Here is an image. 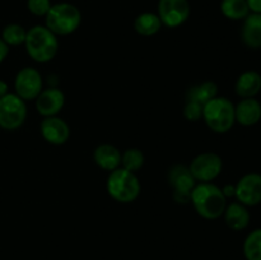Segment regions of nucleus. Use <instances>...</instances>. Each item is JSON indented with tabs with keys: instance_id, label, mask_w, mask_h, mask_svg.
<instances>
[{
	"instance_id": "nucleus-1",
	"label": "nucleus",
	"mask_w": 261,
	"mask_h": 260,
	"mask_svg": "<svg viewBox=\"0 0 261 260\" xmlns=\"http://www.w3.org/2000/svg\"><path fill=\"white\" fill-rule=\"evenodd\" d=\"M190 201L199 216L206 219H217L224 213L227 198L222 189L212 183H200L191 191Z\"/></svg>"
},
{
	"instance_id": "nucleus-2",
	"label": "nucleus",
	"mask_w": 261,
	"mask_h": 260,
	"mask_svg": "<svg viewBox=\"0 0 261 260\" xmlns=\"http://www.w3.org/2000/svg\"><path fill=\"white\" fill-rule=\"evenodd\" d=\"M25 50L28 55L37 63H47L53 60L59 50L56 35L46 25H35L25 36Z\"/></svg>"
},
{
	"instance_id": "nucleus-3",
	"label": "nucleus",
	"mask_w": 261,
	"mask_h": 260,
	"mask_svg": "<svg viewBox=\"0 0 261 260\" xmlns=\"http://www.w3.org/2000/svg\"><path fill=\"white\" fill-rule=\"evenodd\" d=\"M203 119L214 133H227L236 122L234 105L226 97H216L203 107Z\"/></svg>"
},
{
	"instance_id": "nucleus-4",
	"label": "nucleus",
	"mask_w": 261,
	"mask_h": 260,
	"mask_svg": "<svg viewBox=\"0 0 261 260\" xmlns=\"http://www.w3.org/2000/svg\"><path fill=\"white\" fill-rule=\"evenodd\" d=\"M46 17V27L54 35H70L79 27L82 14L75 5L70 3H59L51 5Z\"/></svg>"
},
{
	"instance_id": "nucleus-5",
	"label": "nucleus",
	"mask_w": 261,
	"mask_h": 260,
	"mask_svg": "<svg viewBox=\"0 0 261 260\" xmlns=\"http://www.w3.org/2000/svg\"><path fill=\"white\" fill-rule=\"evenodd\" d=\"M107 193L112 199L120 203H132L139 196L140 183L134 172L116 168L111 171L106 183Z\"/></svg>"
},
{
	"instance_id": "nucleus-6",
	"label": "nucleus",
	"mask_w": 261,
	"mask_h": 260,
	"mask_svg": "<svg viewBox=\"0 0 261 260\" xmlns=\"http://www.w3.org/2000/svg\"><path fill=\"white\" fill-rule=\"evenodd\" d=\"M27 117L25 102L17 94L8 93L0 97V127L15 130L22 126Z\"/></svg>"
},
{
	"instance_id": "nucleus-7",
	"label": "nucleus",
	"mask_w": 261,
	"mask_h": 260,
	"mask_svg": "<svg viewBox=\"0 0 261 260\" xmlns=\"http://www.w3.org/2000/svg\"><path fill=\"white\" fill-rule=\"evenodd\" d=\"M223 168V162L218 154L212 152L201 153L196 155L189 167L191 175L195 178V181L200 183H211L214 178L219 176Z\"/></svg>"
},
{
	"instance_id": "nucleus-8",
	"label": "nucleus",
	"mask_w": 261,
	"mask_h": 260,
	"mask_svg": "<svg viewBox=\"0 0 261 260\" xmlns=\"http://www.w3.org/2000/svg\"><path fill=\"white\" fill-rule=\"evenodd\" d=\"M157 10L162 24L175 28L188 20L190 15V4L188 0H160Z\"/></svg>"
},
{
	"instance_id": "nucleus-9",
	"label": "nucleus",
	"mask_w": 261,
	"mask_h": 260,
	"mask_svg": "<svg viewBox=\"0 0 261 260\" xmlns=\"http://www.w3.org/2000/svg\"><path fill=\"white\" fill-rule=\"evenodd\" d=\"M168 181L173 188V198L177 203L186 204L190 201L191 191L195 188V178L190 170L182 165H175L168 172Z\"/></svg>"
},
{
	"instance_id": "nucleus-10",
	"label": "nucleus",
	"mask_w": 261,
	"mask_h": 260,
	"mask_svg": "<svg viewBox=\"0 0 261 260\" xmlns=\"http://www.w3.org/2000/svg\"><path fill=\"white\" fill-rule=\"evenodd\" d=\"M14 88L15 94L23 101L36 99L42 91L41 74L33 68H23L15 76Z\"/></svg>"
},
{
	"instance_id": "nucleus-11",
	"label": "nucleus",
	"mask_w": 261,
	"mask_h": 260,
	"mask_svg": "<svg viewBox=\"0 0 261 260\" xmlns=\"http://www.w3.org/2000/svg\"><path fill=\"white\" fill-rule=\"evenodd\" d=\"M237 201L245 206H255L261 203V175L260 173H247L242 176L234 185Z\"/></svg>"
},
{
	"instance_id": "nucleus-12",
	"label": "nucleus",
	"mask_w": 261,
	"mask_h": 260,
	"mask_svg": "<svg viewBox=\"0 0 261 260\" xmlns=\"http://www.w3.org/2000/svg\"><path fill=\"white\" fill-rule=\"evenodd\" d=\"M65 103V96L59 88H47L41 91L36 98V109L45 117L56 116Z\"/></svg>"
},
{
	"instance_id": "nucleus-13",
	"label": "nucleus",
	"mask_w": 261,
	"mask_h": 260,
	"mask_svg": "<svg viewBox=\"0 0 261 260\" xmlns=\"http://www.w3.org/2000/svg\"><path fill=\"white\" fill-rule=\"evenodd\" d=\"M41 134L46 142L55 145H61L68 142L70 137V127L63 119L56 116L46 117L41 122Z\"/></svg>"
},
{
	"instance_id": "nucleus-14",
	"label": "nucleus",
	"mask_w": 261,
	"mask_h": 260,
	"mask_svg": "<svg viewBox=\"0 0 261 260\" xmlns=\"http://www.w3.org/2000/svg\"><path fill=\"white\" fill-rule=\"evenodd\" d=\"M236 122L242 126H254L261 120V103L256 98H244L234 106Z\"/></svg>"
},
{
	"instance_id": "nucleus-15",
	"label": "nucleus",
	"mask_w": 261,
	"mask_h": 260,
	"mask_svg": "<svg viewBox=\"0 0 261 260\" xmlns=\"http://www.w3.org/2000/svg\"><path fill=\"white\" fill-rule=\"evenodd\" d=\"M242 41L250 48H261V14L250 13L244 19Z\"/></svg>"
},
{
	"instance_id": "nucleus-16",
	"label": "nucleus",
	"mask_w": 261,
	"mask_h": 260,
	"mask_svg": "<svg viewBox=\"0 0 261 260\" xmlns=\"http://www.w3.org/2000/svg\"><path fill=\"white\" fill-rule=\"evenodd\" d=\"M236 93L241 98H255L261 91V75L255 70H247L237 78Z\"/></svg>"
},
{
	"instance_id": "nucleus-17",
	"label": "nucleus",
	"mask_w": 261,
	"mask_h": 260,
	"mask_svg": "<svg viewBox=\"0 0 261 260\" xmlns=\"http://www.w3.org/2000/svg\"><path fill=\"white\" fill-rule=\"evenodd\" d=\"M224 221L227 226L233 231H242L246 228L250 223V213L244 204L232 203L226 206L224 211Z\"/></svg>"
},
{
	"instance_id": "nucleus-18",
	"label": "nucleus",
	"mask_w": 261,
	"mask_h": 260,
	"mask_svg": "<svg viewBox=\"0 0 261 260\" xmlns=\"http://www.w3.org/2000/svg\"><path fill=\"white\" fill-rule=\"evenodd\" d=\"M94 162L106 171H114L119 168L121 163V154L119 149L111 144H102L94 150Z\"/></svg>"
},
{
	"instance_id": "nucleus-19",
	"label": "nucleus",
	"mask_w": 261,
	"mask_h": 260,
	"mask_svg": "<svg viewBox=\"0 0 261 260\" xmlns=\"http://www.w3.org/2000/svg\"><path fill=\"white\" fill-rule=\"evenodd\" d=\"M217 93H218L217 84L214 82L208 81L189 89L188 93H186V101L198 102L201 106H204L211 99L216 98Z\"/></svg>"
},
{
	"instance_id": "nucleus-20",
	"label": "nucleus",
	"mask_w": 261,
	"mask_h": 260,
	"mask_svg": "<svg viewBox=\"0 0 261 260\" xmlns=\"http://www.w3.org/2000/svg\"><path fill=\"white\" fill-rule=\"evenodd\" d=\"M161 25H162V22L154 13H143L138 15L134 22L135 31L142 36L155 35L161 30Z\"/></svg>"
},
{
	"instance_id": "nucleus-21",
	"label": "nucleus",
	"mask_w": 261,
	"mask_h": 260,
	"mask_svg": "<svg viewBox=\"0 0 261 260\" xmlns=\"http://www.w3.org/2000/svg\"><path fill=\"white\" fill-rule=\"evenodd\" d=\"M221 10L224 17L231 20L245 19L250 14L246 0H222Z\"/></svg>"
},
{
	"instance_id": "nucleus-22",
	"label": "nucleus",
	"mask_w": 261,
	"mask_h": 260,
	"mask_svg": "<svg viewBox=\"0 0 261 260\" xmlns=\"http://www.w3.org/2000/svg\"><path fill=\"white\" fill-rule=\"evenodd\" d=\"M242 250L246 260H261V228L254 229L247 235Z\"/></svg>"
},
{
	"instance_id": "nucleus-23",
	"label": "nucleus",
	"mask_w": 261,
	"mask_h": 260,
	"mask_svg": "<svg viewBox=\"0 0 261 260\" xmlns=\"http://www.w3.org/2000/svg\"><path fill=\"white\" fill-rule=\"evenodd\" d=\"M27 31L17 23L5 25L2 32V40L7 43L8 46H18L24 43Z\"/></svg>"
},
{
	"instance_id": "nucleus-24",
	"label": "nucleus",
	"mask_w": 261,
	"mask_h": 260,
	"mask_svg": "<svg viewBox=\"0 0 261 260\" xmlns=\"http://www.w3.org/2000/svg\"><path fill=\"white\" fill-rule=\"evenodd\" d=\"M121 163L122 168L135 173L144 165V154L137 148H130L125 150L124 154H121Z\"/></svg>"
},
{
	"instance_id": "nucleus-25",
	"label": "nucleus",
	"mask_w": 261,
	"mask_h": 260,
	"mask_svg": "<svg viewBox=\"0 0 261 260\" xmlns=\"http://www.w3.org/2000/svg\"><path fill=\"white\" fill-rule=\"evenodd\" d=\"M27 8L33 15H38V17H43L48 13L51 8L50 0H28Z\"/></svg>"
},
{
	"instance_id": "nucleus-26",
	"label": "nucleus",
	"mask_w": 261,
	"mask_h": 260,
	"mask_svg": "<svg viewBox=\"0 0 261 260\" xmlns=\"http://www.w3.org/2000/svg\"><path fill=\"white\" fill-rule=\"evenodd\" d=\"M203 107L198 102L186 101L185 109H184V115L189 121H198L203 117Z\"/></svg>"
},
{
	"instance_id": "nucleus-27",
	"label": "nucleus",
	"mask_w": 261,
	"mask_h": 260,
	"mask_svg": "<svg viewBox=\"0 0 261 260\" xmlns=\"http://www.w3.org/2000/svg\"><path fill=\"white\" fill-rule=\"evenodd\" d=\"M246 3L249 5L250 12L261 14V0H246Z\"/></svg>"
},
{
	"instance_id": "nucleus-28",
	"label": "nucleus",
	"mask_w": 261,
	"mask_h": 260,
	"mask_svg": "<svg viewBox=\"0 0 261 260\" xmlns=\"http://www.w3.org/2000/svg\"><path fill=\"white\" fill-rule=\"evenodd\" d=\"M8 53H9V46L0 38V64L5 60V58L8 56Z\"/></svg>"
},
{
	"instance_id": "nucleus-29",
	"label": "nucleus",
	"mask_w": 261,
	"mask_h": 260,
	"mask_svg": "<svg viewBox=\"0 0 261 260\" xmlns=\"http://www.w3.org/2000/svg\"><path fill=\"white\" fill-rule=\"evenodd\" d=\"M222 193H223V195L226 196V198H231V196H234V193H236V188H234V185H231V184H228V185L223 186V189H222Z\"/></svg>"
},
{
	"instance_id": "nucleus-30",
	"label": "nucleus",
	"mask_w": 261,
	"mask_h": 260,
	"mask_svg": "<svg viewBox=\"0 0 261 260\" xmlns=\"http://www.w3.org/2000/svg\"><path fill=\"white\" fill-rule=\"evenodd\" d=\"M5 94H8V84L0 79V97H4Z\"/></svg>"
}]
</instances>
